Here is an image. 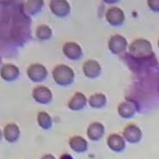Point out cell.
Returning <instances> with one entry per match:
<instances>
[{
    "instance_id": "obj_1",
    "label": "cell",
    "mask_w": 159,
    "mask_h": 159,
    "mask_svg": "<svg viewBox=\"0 0 159 159\" xmlns=\"http://www.w3.org/2000/svg\"><path fill=\"white\" fill-rule=\"evenodd\" d=\"M3 11H1V31L4 32L8 30V34L4 39V47H21L31 38V19L26 13L24 9V4L12 3L13 1L3 2ZM1 38L2 39V38Z\"/></svg>"
},
{
    "instance_id": "obj_2",
    "label": "cell",
    "mask_w": 159,
    "mask_h": 159,
    "mask_svg": "<svg viewBox=\"0 0 159 159\" xmlns=\"http://www.w3.org/2000/svg\"><path fill=\"white\" fill-rule=\"evenodd\" d=\"M129 56L136 60H147L153 58L154 54L149 42L144 39H138L130 44Z\"/></svg>"
},
{
    "instance_id": "obj_3",
    "label": "cell",
    "mask_w": 159,
    "mask_h": 159,
    "mask_svg": "<svg viewBox=\"0 0 159 159\" xmlns=\"http://www.w3.org/2000/svg\"><path fill=\"white\" fill-rule=\"evenodd\" d=\"M56 82L61 86H68L74 81L75 74L71 68L66 65L57 66L52 71Z\"/></svg>"
},
{
    "instance_id": "obj_4",
    "label": "cell",
    "mask_w": 159,
    "mask_h": 159,
    "mask_svg": "<svg viewBox=\"0 0 159 159\" xmlns=\"http://www.w3.org/2000/svg\"><path fill=\"white\" fill-rule=\"evenodd\" d=\"M29 78L34 82H40L44 80L48 71L45 67L39 64H34L29 67L27 71Z\"/></svg>"
},
{
    "instance_id": "obj_5",
    "label": "cell",
    "mask_w": 159,
    "mask_h": 159,
    "mask_svg": "<svg viewBox=\"0 0 159 159\" xmlns=\"http://www.w3.org/2000/svg\"><path fill=\"white\" fill-rule=\"evenodd\" d=\"M127 46V41L125 38L119 35L112 36L110 39L108 47L112 53L120 54L124 52Z\"/></svg>"
},
{
    "instance_id": "obj_6",
    "label": "cell",
    "mask_w": 159,
    "mask_h": 159,
    "mask_svg": "<svg viewBox=\"0 0 159 159\" xmlns=\"http://www.w3.org/2000/svg\"><path fill=\"white\" fill-rule=\"evenodd\" d=\"M32 96L34 99L40 104H48L52 99L51 90L44 86H39L34 88Z\"/></svg>"
},
{
    "instance_id": "obj_7",
    "label": "cell",
    "mask_w": 159,
    "mask_h": 159,
    "mask_svg": "<svg viewBox=\"0 0 159 159\" xmlns=\"http://www.w3.org/2000/svg\"><path fill=\"white\" fill-rule=\"evenodd\" d=\"M50 7L52 12L59 17L66 16L70 13V4L65 0H53L50 2Z\"/></svg>"
},
{
    "instance_id": "obj_8",
    "label": "cell",
    "mask_w": 159,
    "mask_h": 159,
    "mask_svg": "<svg viewBox=\"0 0 159 159\" xmlns=\"http://www.w3.org/2000/svg\"><path fill=\"white\" fill-rule=\"evenodd\" d=\"M106 18L110 25L114 26H118L121 25L124 21V14L123 11L118 7H111L106 14Z\"/></svg>"
},
{
    "instance_id": "obj_9",
    "label": "cell",
    "mask_w": 159,
    "mask_h": 159,
    "mask_svg": "<svg viewBox=\"0 0 159 159\" xmlns=\"http://www.w3.org/2000/svg\"><path fill=\"white\" fill-rule=\"evenodd\" d=\"M63 52L70 59L79 60L82 56V51L80 46L74 42H67L64 44Z\"/></svg>"
},
{
    "instance_id": "obj_10",
    "label": "cell",
    "mask_w": 159,
    "mask_h": 159,
    "mask_svg": "<svg viewBox=\"0 0 159 159\" xmlns=\"http://www.w3.org/2000/svg\"><path fill=\"white\" fill-rule=\"evenodd\" d=\"M83 70L84 75L90 79L97 78L101 72V68L99 63L92 59L84 62Z\"/></svg>"
},
{
    "instance_id": "obj_11",
    "label": "cell",
    "mask_w": 159,
    "mask_h": 159,
    "mask_svg": "<svg viewBox=\"0 0 159 159\" xmlns=\"http://www.w3.org/2000/svg\"><path fill=\"white\" fill-rule=\"evenodd\" d=\"M20 74L19 69L12 64H6L2 68L1 75L2 78L8 82L16 80Z\"/></svg>"
},
{
    "instance_id": "obj_12",
    "label": "cell",
    "mask_w": 159,
    "mask_h": 159,
    "mask_svg": "<svg viewBox=\"0 0 159 159\" xmlns=\"http://www.w3.org/2000/svg\"><path fill=\"white\" fill-rule=\"evenodd\" d=\"M87 103V99L82 93L78 92L72 97L68 103L70 109L73 111L80 110L84 107Z\"/></svg>"
},
{
    "instance_id": "obj_13",
    "label": "cell",
    "mask_w": 159,
    "mask_h": 159,
    "mask_svg": "<svg viewBox=\"0 0 159 159\" xmlns=\"http://www.w3.org/2000/svg\"><path fill=\"white\" fill-rule=\"evenodd\" d=\"M20 134L19 127L15 124L7 125L3 130V135L5 139L11 143L16 141L19 138Z\"/></svg>"
},
{
    "instance_id": "obj_14",
    "label": "cell",
    "mask_w": 159,
    "mask_h": 159,
    "mask_svg": "<svg viewBox=\"0 0 159 159\" xmlns=\"http://www.w3.org/2000/svg\"><path fill=\"white\" fill-rule=\"evenodd\" d=\"M44 2L41 0H30L24 4L25 12L28 15H35L41 11Z\"/></svg>"
},
{
    "instance_id": "obj_15",
    "label": "cell",
    "mask_w": 159,
    "mask_h": 159,
    "mask_svg": "<svg viewBox=\"0 0 159 159\" xmlns=\"http://www.w3.org/2000/svg\"><path fill=\"white\" fill-rule=\"evenodd\" d=\"M85 139L79 136H76L70 139L69 145L70 148L77 152H83L86 151L88 145Z\"/></svg>"
},
{
    "instance_id": "obj_16",
    "label": "cell",
    "mask_w": 159,
    "mask_h": 159,
    "mask_svg": "<svg viewBox=\"0 0 159 159\" xmlns=\"http://www.w3.org/2000/svg\"><path fill=\"white\" fill-rule=\"evenodd\" d=\"M103 134V127L99 123L91 124L87 129L88 138L92 140H97L102 137Z\"/></svg>"
},
{
    "instance_id": "obj_17",
    "label": "cell",
    "mask_w": 159,
    "mask_h": 159,
    "mask_svg": "<svg viewBox=\"0 0 159 159\" xmlns=\"http://www.w3.org/2000/svg\"><path fill=\"white\" fill-rule=\"evenodd\" d=\"M38 122L41 127L46 130L50 129L52 125V120L51 116L44 111H41L39 113Z\"/></svg>"
},
{
    "instance_id": "obj_18",
    "label": "cell",
    "mask_w": 159,
    "mask_h": 159,
    "mask_svg": "<svg viewBox=\"0 0 159 159\" xmlns=\"http://www.w3.org/2000/svg\"><path fill=\"white\" fill-rule=\"evenodd\" d=\"M52 30L48 26L42 25L37 28L36 35L37 38L41 40L49 39L52 36Z\"/></svg>"
},
{
    "instance_id": "obj_19",
    "label": "cell",
    "mask_w": 159,
    "mask_h": 159,
    "mask_svg": "<svg viewBox=\"0 0 159 159\" xmlns=\"http://www.w3.org/2000/svg\"><path fill=\"white\" fill-rule=\"evenodd\" d=\"M106 98L103 94L97 93L91 96L89 98V105L93 108H100L105 105Z\"/></svg>"
},
{
    "instance_id": "obj_20",
    "label": "cell",
    "mask_w": 159,
    "mask_h": 159,
    "mask_svg": "<svg viewBox=\"0 0 159 159\" xmlns=\"http://www.w3.org/2000/svg\"><path fill=\"white\" fill-rule=\"evenodd\" d=\"M150 9L155 12L159 11V0H150L148 1Z\"/></svg>"
},
{
    "instance_id": "obj_21",
    "label": "cell",
    "mask_w": 159,
    "mask_h": 159,
    "mask_svg": "<svg viewBox=\"0 0 159 159\" xmlns=\"http://www.w3.org/2000/svg\"><path fill=\"white\" fill-rule=\"evenodd\" d=\"M41 159H56L53 155L51 154H45L43 156Z\"/></svg>"
},
{
    "instance_id": "obj_22",
    "label": "cell",
    "mask_w": 159,
    "mask_h": 159,
    "mask_svg": "<svg viewBox=\"0 0 159 159\" xmlns=\"http://www.w3.org/2000/svg\"><path fill=\"white\" fill-rule=\"evenodd\" d=\"M60 159H74L69 154H64L60 157Z\"/></svg>"
},
{
    "instance_id": "obj_23",
    "label": "cell",
    "mask_w": 159,
    "mask_h": 159,
    "mask_svg": "<svg viewBox=\"0 0 159 159\" xmlns=\"http://www.w3.org/2000/svg\"><path fill=\"white\" fill-rule=\"evenodd\" d=\"M158 46H159V41H158Z\"/></svg>"
}]
</instances>
